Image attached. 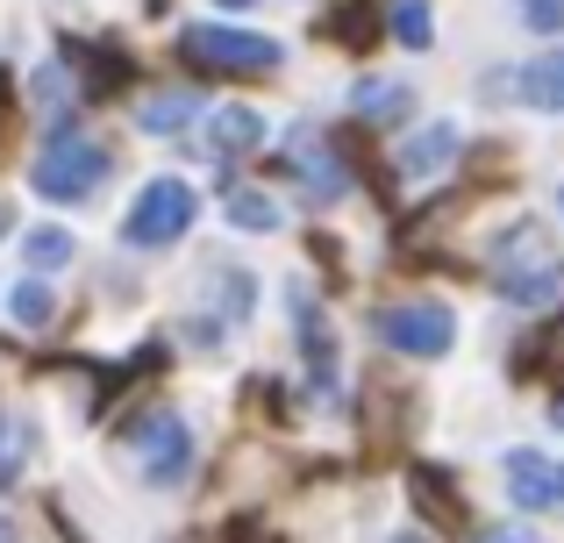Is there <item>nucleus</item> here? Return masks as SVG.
I'll return each mask as SVG.
<instances>
[{"mask_svg":"<svg viewBox=\"0 0 564 543\" xmlns=\"http://www.w3.org/2000/svg\"><path fill=\"white\" fill-rule=\"evenodd\" d=\"M229 222L250 229V237H272V229H279V200H264V194H250V186H236V194H229Z\"/></svg>","mask_w":564,"mask_h":543,"instance_id":"6ab92c4d","label":"nucleus"},{"mask_svg":"<svg viewBox=\"0 0 564 543\" xmlns=\"http://www.w3.org/2000/svg\"><path fill=\"white\" fill-rule=\"evenodd\" d=\"M494 293H500L508 307H557V301H564V265H551V258L500 265V272H494Z\"/></svg>","mask_w":564,"mask_h":543,"instance_id":"9b49d317","label":"nucleus"},{"mask_svg":"<svg viewBox=\"0 0 564 543\" xmlns=\"http://www.w3.org/2000/svg\"><path fill=\"white\" fill-rule=\"evenodd\" d=\"M193 215H200V194L186 180H151L122 215V243L129 251H172L193 229Z\"/></svg>","mask_w":564,"mask_h":543,"instance_id":"7ed1b4c3","label":"nucleus"},{"mask_svg":"<svg viewBox=\"0 0 564 543\" xmlns=\"http://www.w3.org/2000/svg\"><path fill=\"white\" fill-rule=\"evenodd\" d=\"M393 543H429V536H422V530H400V536H393Z\"/></svg>","mask_w":564,"mask_h":543,"instance_id":"393cba45","label":"nucleus"},{"mask_svg":"<svg viewBox=\"0 0 564 543\" xmlns=\"http://www.w3.org/2000/svg\"><path fill=\"white\" fill-rule=\"evenodd\" d=\"M279 165H286V180L301 186L307 200H344V186H350V172H344V158H336V143H329L322 122H293L286 143H279Z\"/></svg>","mask_w":564,"mask_h":543,"instance_id":"423d86ee","label":"nucleus"},{"mask_svg":"<svg viewBox=\"0 0 564 543\" xmlns=\"http://www.w3.org/2000/svg\"><path fill=\"white\" fill-rule=\"evenodd\" d=\"M379 344L400 350V358H451L457 350V315L443 301H393L372 315Z\"/></svg>","mask_w":564,"mask_h":543,"instance_id":"20e7f679","label":"nucleus"},{"mask_svg":"<svg viewBox=\"0 0 564 543\" xmlns=\"http://www.w3.org/2000/svg\"><path fill=\"white\" fill-rule=\"evenodd\" d=\"M108 172H115L108 143L86 137V129H72V122H57L51 143L36 151V165H29V186H36L43 200H57V208H72V200H86Z\"/></svg>","mask_w":564,"mask_h":543,"instance_id":"f257e3e1","label":"nucleus"},{"mask_svg":"<svg viewBox=\"0 0 564 543\" xmlns=\"http://www.w3.org/2000/svg\"><path fill=\"white\" fill-rule=\"evenodd\" d=\"M137 122L151 129V137H180V129L200 122V94H158V100L137 108Z\"/></svg>","mask_w":564,"mask_h":543,"instance_id":"ddd939ff","label":"nucleus"},{"mask_svg":"<svg viewBox=\"0 0 564 543\" xmlns=\"http://www.w3.org/2000/svg\"><path fill=\"white\" fill-rule=\"evenodd\" d=\"M0 237H8V208H0Z\"/></svg>","mask_w":564,"mask_h":543,"instance_id":"bb28decb","label":"nucleus"},{"mask_svg":"<svg viewBox=\"0 0 564 543\" xmlns=\"http://www.w3.org/2000/svg\"><path fill=\"white\" fill-rule=\"evenodd\" d=\"M457 151H465L457 122H429V129H414V137L400 143L393 172H400V180H436V172H451V165H457Z\"/></svg>","mask_w":564,"mask_h":543,"instance_id":"9d476101","label":"nucleus"},{"mask_svg":"<svg viewBox=\"0 0 564 543\" xmlns=\"http://www.w3.org/2000/svg\"><path fill=\"white\" fill-rule=\"evenodd\" d=\"M551 430H564V393H557V401H551Z\"/></svg>","mask_w":564,"mask_h":543,"instance_id":"b1692460","label":"nucleus"},{"mask_svg":"<svg viewBox=\"0 0 564 543\" xmlns=\"http://www.w3.org/2000/svg\"><path fill=\"white\" fill-rule=\"evenodd\" d=\"M508 493L522 515H557L564 508V458L551 450H514L508 458Z\"/></svg>","mask_w":564,"mask_h":543,"instance_id":"6e6552de","label":"nucleus"},{"mask_svg":"<svg viewBox=\"0 0 564 543\" xmlns=\"http://www.w3.org/2000/svg\"><path fill=\"white\" fill-rule=\"evenodd\" d=\"M221 8H250V0H221Z\"/></svg>","mask_w":564,"mask_h":543,"instance_id":"a878e982","label":"nucleus"},{"mask_svg":"<svg viewBox=\"0 0 564 543\" xmlns=\"http://www.w3.org/2000/svg\"><path fill=\"white\" fill-rule=\"evenodd\" d=\"M250 301H258V279H250L243 265H221L215 272V315L243 329V322H250Z\"/></svg>","mask_w":564,"mask_h":543,"instance_id":"f3484780","label":"nucleus"},{"mask_svg":"<svg viewBox=\"0 0 564 543\" xmlns=\"http://www.w3.org/2000/svg\"><path fill=\"white\" fill-rule=\"evenodd\" d=\"M207 137H215L221 158H243V151H258V143H264V115L243 108V100H236V108H215V115H207Z\"/></svg>","mask_w":564,"mask_h":543,"instance_id":"f8f14e48","label":"nucleus"},{"mask_svg":"<svg viewBox=\"0 0 564 543\" xmlns=\"http://www.w3.org/2000/svg\"><path fill=\"white\" fill-rule=\"evenodd\" d=\"M29 465V422L22 415H0V487H14Z\"/></svg>","mask_w":564,"mask_h":543,"instance_id":"aec40b11","label":"nucleus"},{"mask_svg":"<svg viewBox=\"0 0 564 543\" xmlns=\"http://www.w3.org/2000/svg\"><path fill=\"white\" fill-rule=\"evenodd\" d=\"M180 57L193 72H215V79H258V72H279V43L264 29H236V22H186L180 29Z\"/></svg>","mask_w":564,"mask_h":543,"instance_id":"f03ea898","label":"nucleus"},{"mask_svg":"<svg viewBox=\"0 0 564 543\" xmlns=\"http://www.w3.org/2000/svg\"><path fill=\"white\" fill-rule=\"evenodd\" d=\"M51 307H57V293H51V279H43V272H29L22 286L8 293V315L22 322V329H43V322H51Z\"/></svg>","mask_w":564,"mask_h":543,"instance_id":"a211bd4d","label":"nucleus"},{"mask_svg":"<svg viewBox=\"0 0 564 543\" xmlns=\"http://www.w3.org/2000/svg\"><path fill=\"white\" fill-rule=\"evenodd\" d=\"M479 543H543V530H529V522H494V530H479Z\"/></svg>","mask_w":564,"mask_h":543,"instance_id":"5701e85b","label":"nucleus"},{"mask_svg":"<svg viewBox=\"0 0 564 543\" xmlns=\"http://www.w3.org/2000/svg\"><path fill=\"white\" fill-rule=\"evenodd\" d=\"M72 251H79V243H72V229H57V222H43V229H29V243H22V258H29V272H65L72 265Z\"/></svg>","mask_w":564,"mask_h":543,"instance_id":"dca6fc26","label":"nucleus"},{"mask_svg":"<svg viewBox=\"0 0 564 543\" xmlns=\"http://www.w3.org/2000/svg\"><path fill=\"white\" fill-rule=\"evenodd\" d=\"M386 29H393V43H408V51H429V43H436L429 0H386Z\"/></svg>","mask_w":564,"mask_h":543,"instance_id":"4468645a","label":"nucleus"},{"mask_svg":"<svg viewBox=\"0 0 564 543\" xmlns=\"http://www.w3.org/2000/svg\"><path fill=\"white\" fill-rule=\"evenodd\" d=\"M522 22L536 36H564V0H522Z\"/></svg>","mask_w":564,"mask_h":543,"instance_id":"412c9836","label":"nucleus"},{"mask_svg":"<svg viewBox=\"0 0 564 543\" xmlns=\"http://www.w3.org/2000/svg\"><path fill=\"white\" fill-rule=\"evenodd\" d=\"M557 208H564V186H557Z\"/></svg>","mask_w":564,"mask_h":543,"instance_id":"cd10ccee","label":"nucleus"},{"mask_svg":"<svg viewBox=\"0 0 564 543\" xmlns=\"http://www.w3.org/2000/svg\"><path fill=\"white\" fill-rule=\"evenodd\" d=\"M286 307H293V344H301V358H307V379H315V393H336L344 387V365H336V336H329V315L315 307V293L307 286H286Z\"/></svg>","mask_w":564,"mask_h":543,"instance_id":"0eeeda50","label":"nucleus"},{"mask_svg":"<svg viewBox=\"0 0 564 543\" xmlns=\"http://www.w3.org/2000/svg\"><path fill=\"white\" fill-rule=\"evenodd\" d=\"M358 115L365 122H393V115H408L414 108V86H400V79H358Z\"/></svg>","mask_w":564,"mask_h":543,"instance_id":"2eb2a0df","label":"nucleus"},{"mask_svg":"<svg viewBox=\"0 0 564 543\" xmlns=\"http://www.w3.org/2000/svg\"><path fill=\"white\" fill-rule=\"evenodd\" d=\"M494 86H500L508 100H522V108H536V115H564V51L529 57V65L500 72Z\"/></svg>","mask_w":564,"mask_h":543,"instance_id":"1a4fd4ad","label":"nucleus"},{"mask_svg":"<svg viewBox=\"0 0 564 543\" xmlns=\"http://www.w3.org/2000/svg\"><path fill=\"white\" fill-rule=\"evenodd\" d=\"M36 100H43V108H57V100H72V72L57 65V57H51V65L36 72Z\"/></svg>","mask_w":564,"mask_h":543,"instance_id":"4be33fe9","label":"nucleus"},{"mask_svg":"<svg viewBox=\"0 0 564 543\" xmlns=\"http://www.w3.org/2000/svg\"><path fill=\"white\" fill-rule=\"evenodd\" d=\"M122 444L137 450V465H143V479H151V487H180V479L193 473V430L172 415V408H151L143 422H129Z\"/></svg>","mask_w":564,"mask_h":543,"instance_id":"39448f33","label":"nucleus"}]
</instances>
